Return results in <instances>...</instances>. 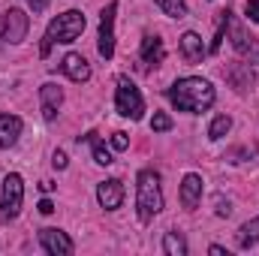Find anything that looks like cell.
Segmentation results:
<instances>
[{"label":"cell","mask_w":259,"mask_h":256,"mask_svg":"<svg viewBox=\"0 0 259 256\" xmlns=\"http://www.w3.org/2000/svg\"><path fill=\"white\" fill-rule=\"evenodd\" d=\"M169 100L178 112L199 115V112L214 106V88H211V81H205L199 75H187V78H178L169 88Z\"/></svg>","instance_id":"obj_1"},{"label":"cell","mask_w":259,"mask_h":256,"mask_svg":"<svg viewBox=\"0 0 259 256\" xmlns=\"http://www.w3.org/2000/svg\"><path fill=\"white\" fill-rule=\"evenodd\" d=\"M136 208H139V220L151 223L160 211H163V190H160V175L154 169H142L136 178Z\"/></svg>","instance_id":"obj_2"},{"label":"cell","mask_w":259,"mask_h":256,"mask_svg":"<svg viewBox=\"0 0 259 256\" xmlns=\"http://www.w3.org/2000/svg\"><path fill=\"white\" fill-rule=\"evenodd\" d=\"M81 30H84V15H81L78 9H69L64 15H58V18L49 24V30H46V39H42L39 55L49 58V52H52L55 42H75V39L81 36Z\"/></svg>","instance_id":"obj_3"},{"label":"cell","mask_w":259,"mask_h":256,"mask_svg":"<svg viewBox=\"0 0 259 256\" xmlns=\"http://www.w3.org/2000/svg\"><path fill=\"white\" fill-rule=\"evenodd\" d=\"M24 202V181L18 172L3 178V190H0V220H15Z\"/></svg>","instance_id":"obj_4"},{"label":"cell","mask_w":259,"mask_h":256,"mask_svg":"<svg viewBox=\"0 0 259 256\" xmlns=\"http://www.w3.org/2000/svg\"><path fill=\"white\" fill-rule=\"evenodd\" d=\"M115 109H118V115L133 118V121H139V118H142V112H145V100H142L139 88H136L130 78H118V91H115Z\"/></svg>","instance_id":"obj_5"},{"label":"cell","mask_w":259,"mask_h":256,"mask_svg":"<svg viewBox=\"0 0 259 256\" xmlns=\"http://www.w3.org/2000/svg\"><path fill=\"white\" fill-rule=\"evenodd\" d=\"M226 27H229V36H232V49L241 55V61H247L250 66L259 64V39H253V36L232 18V12H226Z\"/></svg>","instance_id":"obj_6"},{"label":"cell","mask_w":259,"mask_h":256,"mask_svg":"<svg viewBox=\"0 0 259 256\" xmlns=\"http://www.w3.org/2000/svg\"><path fill=\"white\" fill-rule=\"evenodd\" d=\"M115 12H118V3L112 0L100 15V42H97V49H100V58H106V61H112V55H115Z\"/></svg>","instance_id":"obj_7"},{"label":"cell","mask_w":259,"mask_h":256,"mask_svg":"<svg viewBox=\"0 0 259 256\" xmlns=\"http://www.w3.org/2000/svg\"><path fill=\"white\" fill-rule=\"evenodd\" d=\"M223 78L229 81V88H235V94H250L253 84H256V75H253V66L247 61H238V64H229L223 69Z\"/></svg>","instance_id":"obj_8"},{"label":"cell","mask_w":259,"mask_h":256,"mask_svg":"<svg viewBox=\"0 0 259 256\" xmlns=\"http://www.w3.org/2000/svg\"><path fill=\"white\" fill-rule=\"evenodd\" d=\"M39 244H42V250L52 256H69L75 250V244H72V238L61 232V229H42L39 232Z\"/></svg>","instance_id":"obj_9"},{"label":"cell","mask_w":259,"mask_h":256,"mask_svg":"<svg viewBox=\"0 0 259 256\" xmlns=\"http://www.w3.org/2000/svg\"><path fill=\"white\" fill-rule=\"evenodd\" d=\"M27 27H30V21H27V15L21 9H9L3 15V39L6 42H12V46L21 42L27 36Z\"/></svg>","instance_id":"obj_10"},{"label":"cell","mask_w":259,"mask_h":256,"mask_svg":"<svg viewBox=\"0 0 259 256\" xmlns=\"http://www.w3.org/2000/svg\"><path fill=\"white\" fill-rule=\"evenodd\" d=\"M97 199H100V205H103L106 211H115V208H121V202H124V184H121L118 178H109V181H103V184L97 187Z\"/></svg>","instance_id":"obj_11"},{"label":"cell","mask_w":259,"mask_h":256,"mask_svg":"<svg viewBox=\"0 0 259 256\" xmlns=\"http://www.w3.org/2000/svg\"><path fill=\"white\" fill-rule=\"evenodd\" d=\"M39 103H42V118H46V121H55V118H58V109H61V103H64V91L49 81V84L39 88Z\"/></svg>","instance_id":"obj_12"},{"label":"cell","mask_w":259,"mask_h":256,"mask_svg":"<svg viewBox=\"0 0 259 256\" xmlns=\"http://www.w3.org/2000/svg\"><path fill=\"white\" fill-rule=\"evenodd\" d=\"M61 69L66 72V78H72V81H88L91 78V64L81 58V55H75V52H69L64 61H61Z\"/></svg>","instance_id":"obj_13"},{"label":"cell","mask_w":259,"mask_h":256,"mask_svg":"<svg viewBox=\"0 0 259 256\" xmlns=\"http://www.w3.org/2000/svg\"><path fill=\"white\" fill-rule=\"evenodd\" d=\"M21 127H24L21 118L0 112V148H12L18 142V136H21Z\"/></svg>","instance_id":"obj_14"},{"label":"cell","mask_w":259,"mask_h":256,"mask_svg":"<svg viewBox=\"0 0 259 256\" xmlns=\"http://www.w3.org/2000/svg\"><path fill=\"white\" fill-rule=\"evenodd\" d=\"M142 64L145 66H157L163 64V58H166V49H163V39L160 36H145L142 39Z\"/></svg>","instance_id":"obj_15"},{"label":"cell","mask_w":259,"mask_h":256,"mask_svg":"<svg viewBox=\"0 0 259 256\" xmlns=\"http://www.w3.org/2000/svg\"><path fill=\"white\" fill-rule=\"evenodd\" d=\"M181 55H184L190 64H199V61L208 55V49H205V42H202V36H199V33L187 30V33L181 36Z\"/></svg>","instance_id":"obj_16"},{"label":"cell","mask_w":259,"mask_h":256,"mask_svg":"<svg viewBox=\"0 0 259 256\" xmlns=\"http://www.w3.org/2000/svg\"><path fill=\"white\" fill-rule=\"evenodd\" d=\"M199 196H202V178L196 172L184 175V181H181V202H184V208H196Z\"/></svg>","instance_id":"obj_17"},{"label":"cell","mask_w":259,"mask_h":256,"mask_svg":"<svg viewBox=\"0 0 259 256\" xmlns=\"http://www.w3.org/2000/svg\"><path fill=\"white\" fill-rule=\"evenodd\" d=\"M235 241H238V247H253L259 241V217H253V220H247L238 232H235Z\"/></svg>","instance_id":"obj_18"},{"label":"cell","mask_w":259,"mask_h":256,"mask_svg":"<svg viewBox=\"0 0 259 256\" xmlns=\"http://www.w3.org/2000/svg\"><path fill=\"white\" fill-rule=\"evenodd\" d=\"M163 250L169 256H187V241L178 232H166L163 235Z\"/></svg>","instance_id":"obj_19"},{"label":"cell","mask_w":259,"mask_h":256,"mask_svg":"<svg viewBox=\"0 0 259 256\" xmlns=\"http://www.w3.org/2000/svg\"><path fill=\"white\" fill-rule=\"evenodd\" d=\"M88 139H91V145H94V160H97L100 166H109V163H115V160H112V151L106 148V142H103L97 133H88Z\"/></svg>","instance_id":"obj_20"},{"label":"cell","mask_w":259,"mask_h":256,"mask_svg":"<svg viewBox=\"0 0 259 256\" xmlns=\"http://www.w3.org/2000/svg\"><path fill=\"white\" fill-rule=\"evenodd\" d=\"M157 6H160L166 15H172V18H184V15H187V3H184V0H157Z\"/></svg>","instance_id":"obj_21"},{"label":"cell","mask_w":259,"mask_h":256,"mask_svg":"<svg viewBox=\"0 0 259 256\" xmlns=\"http://www.w3.org/2000/svg\"><path fill=\"white\" fill-rule=\"evenodd\" d=\"M229 130H232V121H229L226 115H217V118L211 121V127H208V136H211V139L217 142V139H223V136H226Z\"/></svg>","instance_id":"obj_22"},{"label":"cell","mask_w":259,"mask_h":256,"mask_svg":"<svg viewBox=\"0 0 259 256\" xmlns=\"http://www.w3.org/2000/svg\"><path fill=\"white\" fill-rule=\"evenodd\" d=\"M151 130H154V133H166V130H172V118H169L166 112H157L154 121H151Z\"/></svg>","instance_id":"obj_23"},{"label":"cell","mask_w":259,"mask_h":256,"mask_svg":"<svg viewBox=\"0 0 259 256\" xmlns=\"http://www.w3.org/2000/svg\"><path fill=\"white\" fill-rule=\"evenodd\" d=\"M127 145H130L127 133H115V136H112V148H115V151H127Z\"/></svg>","instance_id":"obj_24"},{"label":"cell","mask_w":259,"mask_h":256,"mask_svg":"<svg viewBox=\"0 0 259 256\" xmlns=\"http://www.w3.org/2000/svg\"><path fill=\"white\" fill-rule=\"evenodd\" d=\"M247 18L259 24V0H247Z\"/></svg>","instance_id":"obj_25"},{"label":"cell","mask_w":259,"mask_h":256,"mask_svg":"<svg viewBox=\"0 0 259 256\" xmlns=\"http://www.w3.org/2000/svg\"><path fill=\"white\" fill-rule=\"evenodd\" d=\"M52 163H55V169H66V166H69V160H66V154H64V151H55Z\"/></svg>","instance_id":"obj_26"},{"label":"cell","mask_w":259,"mask_h":256,"mask_svg":"<svg viewBox=\"0 0 259 256\" xmlns=\"http://www.w3.org/2000/svg\"><path fill=\"white\" fill-rule=\"evenodd\" d=\"M214 202H217V214H220V217H229V214H232V208H229V202H223V196H217Z\"/></svg>","instance_id":"obj_27"},{"label":"cell","mask_w":259,"mask_h":256,"mask_svg":"<svg viewBox=\"0 0 259 256\" xmlns=\"http://www.w3.org/2000/svg\"><path fill=\"white\" fill-rule=\"evenodd\" d=\"M36 208H39V214H52V211H55V205H52L49 199H42V202H39Z\"/></svg>","instance_id":"obj_28"},{"label":"cell","mask_w":259,"mask_h":256,"mask_svg":"<svg viewBox=\"0 0 259 256\" xmlns=\"http://www.w3.org/2000/svg\"><path fill=\"white\" fill-rule=\"evenodd\" d=\"M30 6H33V12H42L46 6H49V0H27Z\"/></svg>","instance_id":"obj_29"},{"label":"cell","mask_w":259,"mask_h":256,"mask_svg":"<svg viewBox=\"0 0 259 256\" xmlns=\"http://www.w3.org/2000/svg\"><path fill=\"white\" fill-rule=\"evenodd\" d=\"M208 253H211V256H229L223 247H220V244H211V247H208Z\"/></svg>","instance_id":"obj_30"},{"label":"cell","mask_w":259,"mask_h":256,"mask_svg":"<svg viewBox=\"0 0 259 256\" xmlns=\"http://www.w3.org/2000/svg\"><path fill=\"white\" fill-rule=\"evenodd\" d=\"M39 190H42V193H52V190H55V184H52V181H42V184H39Z\"/></svg>","instance_id":"obj_31"}]
</instances>
